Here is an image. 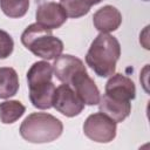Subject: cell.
I'll return each mask as SVG.
<instances>
[{
  "label": "cell",
  "instance_id": "6da1fadb",
  "mask_svg": "<svg viewBox=\"0 0 150 150\" xmlns=\"http://www.w3.org/2000/svg\"><path fill=\"white\" fill-rule=\"evenodd\" d=\"M120 56L121 46L118 40L108 33H100L87 52L86 62L97 76L109 77L115 73Z\"/></svg>",
  "mask_w": 150,
  "mask_h": 150
},
{
  "label": "cell",
  "instance_id": "7a4b0ae2",
  "mask_svg": "<svg viewBox=\"0 0 150 150\" xmlns=\"http://www.w3.org/2000/svg\"><path fill=\"white\" fill-rule=\"evenodd\" d=\"M53 66L47 61L34 62L27 71L29 100L32 104L41 110L53 107L55 86L52 82Z\"/></svg>",
  "mask_w": 150,
  "mask_h": 150
},
{
  "label": "cell",
  "instance_id": "3957f363",
  "mask_svg": "<svg viewBox=\"0 0 150 150\" xmlns=\"http://www.w3.org/2000/svg\"><path fill=\"white\" fill-rule=\"evenodd\" d=\"M63 131L62 122L47 112H32L20 125L21 137L29 143H49L57 139Z\"/></svg>",
  "mask_w": 150,
  "mask_h": 150
},
{
  "label": "cell",
  "instance_id": "277c9868",
  "mask_svg": "<svg viewBox=\"0 0 150 150\" xmlns=\"http://www.w3.org/2000/svg\"><path fill=\"white\" fill-rule=\"evenodd\" d=\"M22 45L35 56L45 60H55L63 50V42L38 22L29 25L21 34Z\"/></svg>",
  "mask_w": 150,
  "mask_h": 150
},
{
  "label": "cell",
  "instance_id": "5b68a950",
  "mask_svg": "<svg viewBox=\"0 0 150 150\" xmlns=\"http://www.w3.org/2000/svg\"><path fill=\"white\" fill-rule=\"evenodd\" d=\"M116 122L103 112H94L83 124L84 135L97 143H109L116 137Z\"/></svg>",
  "mask_w": 150,
  "mask_h": 150
},
{
  "label": "cell",
  "instance_id": "8992f818",
  "mask_svg": "<svg viewBox=\"0 0 150 150\" xmlns=\"http://www.w3.org/2000/svg\"><path fill=\"white\" fill-rule=\"evenodd\" d=\"M53 107L67 117H74L82 112L84 103L80 100L71 86L63 83L55 88Z\"/></svg>",
  "mask_w": 150,
  "mask_h": 150
},
{
  "label": "cell",
  "instance_id": "52a82bcc",
  "mask_svg": "<svg viewBox=\"0 0 150 150\" xmlns=\"http://www.w3.org/2000/svg\"><path fill=\"white\" fill-rule=\"evenodd\" d=\"M36 22L48 29L60 28L67 20V14L60 4L54 1H42L35 13Z\"/></svg>",
  "mask_w": 150,
  "mask_h": 150
},
{
  "label": "cell",
  "instance_id": "ba28073f",
  "mask_svg": "<svg viewBox=\"0 0 150 150\" xmlns=\"http://www.w3.org/2000/svg\"><path fill=\"white\" fill-rule=\"evenodd\" d=\"M52 66L56 79L62 83H67V84H70L71 80L75 77L76 74L87 70L82 60L69 54H63L57 56Z\"/></svg>",
  "mask_w": 150,
  "mask_h": 150
},
{
  "label": "cell",
  "instance_id": "9c48e42d",
  "mask_svg": "<svg viewBox=\"0 0 150 150\" xmlns=\"http://www.w3.org/2000/svg\"><path fill=\"white\" fill-rule=\"evenodd\" d=\"M80 100L87 105H95L100 102V90L95 84L94 80L88 75L87 70L80 71L71 80L70 84Z\"/></svg>",
  "mask_w": 150,
  "mask_h": 150
},
{
  "label": "cell",
  "instance_id": "30bf717a",
  "mask_svg": "<svg viewBox=\"0 0 150 150\" xmlns=\"http://www.w3.org/2000/svg\"><path fill=\"white\" fill-rule=\"evenodd\" d=\"M105 95L116 100L131 101L136 96V87L128 76L114 73L105 83Z\"/></svg>",
  "mask_w": 150,
  "mask_h": 150
},
{
  "label": "cell",
  "instance_id": "8fae6325",
  "mask_svg": "<svg viewBox=\"0 0 150 150\" xmlns=\"http://www.w3.org/2000/svg\"><path fill=\"white\" fill-rule=\"evenodd\" d=\"M93 23L100 33H110L121 26L122 14L116 7L105 5L94 13Z\"/></svg>",
  "mask_w": 150,
  "mask_h": 150
},
{
  "label": "cell",
  "instance_id": "7c38bea8",
  "mask_svg": "<svg viewBox=\"0 0 150 150\" xmlns=\"http://www.w3.org/2000/svg\"><path fill=\"white\" fill-rule=\"evenodd\" d=\"M98 108L101 112L110 117L116 123H120L130 115L131 103L130 101L116 100L104 94L102 97H100Z\"/></svg>",
  "mask_w": 150,
  "mask_h": 150
},
{
  "label": "cell",
  "instance_id": "4fadbf2b",
  "mask_svg": "<svg viewBox=\"0 0 150 150\" xmlns=\"http://www.w3.org/2000/svg\"><path fill=\"white\" fill-rule=\"evenodd\" d=\"M19 76L12 67H0V98H9L19 90Z\"/></svg>",
  "mask_w": 150,
  "mask_h": 150
},
{
  "label": "cell",
  "instance_id": "5bb4252c",
  "mask_svg": "<svg viewBox=\"0 0 150 150\" xmlns=\"http://www.w3.org/2000/svg\"><path fill=\"white\" fill-rule=\"evenodd\" d=\"M26 111V107L16 100L4 101L0 103V121L4 124L16 122Z\"/></svg>",
  "mask_w": 150,
  "mask_h": 150
},
{
  "label": "cell",
  "instance_id": "9a60e30c",
  "mask_svg": "<svg viewBox=\"0 0 150 150\" xmlns=\"http://www.w3.org/2000/svg\"><path fill=\"white\" fill-rule=\"evenodd\" d=\"M101 1L102 0H61L60 5L63 7L67 16L77 19L88 14L90 8Z\"/></svg>",
  "mask_w": 150,
  "mask_h": 150
},
{
  "label": "cell",
  "instance_id": "2e32d148",
  "mask_svg": "<svg viewBox=\"0 0 150 150\" xmlns=\"http://www.w3.org/2000/svg\"><path fill=\"white\" fill-rule=\"evenodd\" d=\"M29 7V0H0V8L4 14L12 19L22 18Z\"/></svg>",
  "mask_w": 150,
  "mask_h": 150
},
{
  "label": "cell",
  "instance_id": "e0dca14e",
  "mask_svg": "<svg viewBox=\"0 0 150 150\" xmlns=\"http://www.w3.org/2000/svg\"><path fill=\"white\" fill-rule=\"evenodd\" d=\"M13 49L14 41L12 36L7 32L0 29V60L7 59L13 53Z\"/></svg>",
  "mask_w": 150,
  "mask_h": 150
},
{
  "label": "cell",
  "instance_id": "ac0fdd59",
  "mask_svg": "<svg viewBox=\"0 0 150 150\" xmlns=\"http://www.w3.org/2000/svg\"><path fill=\"white\" fill-rule=\"evenodd\" d=\"M143 1H149V0H143Z\"/></svg>",
  "mask_w": 150,
  "mask_h": 150
}]
</instances>
